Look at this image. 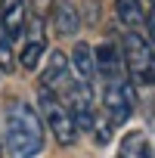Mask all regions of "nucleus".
<instances>
[{
    "instance_id": "1",
    "label": "nucleus",
    "mask_w": 155,
    "mask_h": 158,
    "mask_svg": "<svg viewBox=\"0 0 155 158\" xmlns=\"http://www.w3.org/2000/svg\"><path fill=\"white\" fill-rule=\"evenodd\" d=\"M3 143H6V152L13 158H34L44 149V118L31 102L13 99L6 106Z\"/></svg>"
},
{
    "instance_id": "2",
    "label": "nucleus",
    "mask_w": 155,
    "mask_h": 158,
    "mask_svg": "<svg viewBox=\"0 0 155 158\" xmlns=\"http://www.w3.org/2000/svg\"><path fill=\"white\" fill-rule=\"evenodd\" d=\"M99 96H103L99 106H103L109 124H112V127H121V124L133 115V102H136L130 71L115 74V77H103V81H99Z\"/></svg>"
},
{
    "instance_id": "3",
    "label": "nucleus",
    "mask_w": 155,
    "mask_h": 158,
    "mask_svg": "<svg viewBox=\"0 0 155 158\" xmlns=\"http://www.w3.org/2000/svg\"><path fill=\"white\" fill-rule=\"evenodd\" d=\"M37 112H40V118H44V127H50V133L56 136L59 146H74V143H78L81 127H78L71 109H68L62 99H56L50 90H44V87L37 90Z\"/></svg>"
},
{
    "instance_id": "4",
    "label": "nucleus",
    "mask_w": 155,
    "mask_h": 158,
    "mask_svg": "<svg viewBox=\"0 0 155 158\" xmlns=\"http://www.w3.org/2000/svg\"><path fill=\"white\" fill-rule=\"evenodd\" d=\"M121 53H124V65L133 77V84H155V44L146 34H133L124 31L121 37Z\"/></svg>"
},
{
    "instance_id": "5",
    "label": "nucleus",
    "mask_w": 155,
    "mask_h": 158,
    "mask_svg": "<svg viewBox=\"0 0 155 158\" xmlns=\"http://www.w3.org/2000/svg\"><path fill=\"white\" fill-rule=\"evenodd\" d=\"M47 53V34H44V19L31 16L28 25H25V34H22V53H19V62L22 68H37L40 56Z\"/></svg>"
},
{
    "instance_id": "6",
    "label": "nucleus",
    "mask_w": 155,
    "mask_h": 158,
    "mask_svg": "<svg viewBox=\"0 0 155 158\" xmlns=\"http://www.w3.org/2000/svg\"><path fill=\"white\" fill-rule=\"evenodd\" d=\"M0 16H3V25L13 34V40L22 37L25 25L31 19V0H3V3H0Z\"/></svg>"
},
{
    "instance_id": "7",
    "label": "nucleus",
    "mask_w": 155,
    "mask_h": 158,
    "mask_svg": "<svg viewBox=\"0 0 155 158\" xmlns=\"http://www.w3.org/2000/svg\"><path fill=\"white\" fill-rule=\"evenodd\" d=\"M68 62H71V71H74V77L81 81L84 87H93L96 90V59H93V50L87 47V44H78L74 50H71V56H68Z\"/></svg>"
},
{
    "instance_id": "8",
    "label": "nucleus",
    "mask_w": 155,
    "mask_h": 158,
    "mask_svg": "<svg viewBox=\"0 0 155 158\" xmlns=\"http://www.w3.org/2000/svg\"><path fill=\"white\" fill-rule=\"evenodd\" d=\"M115 16H118V22H121V28H124V31L146 34L149 13L143 10L140 0H115Z\"/></svg>"
},
{
    "instance_id": "9",
    "label": "nucleus",
    "mask_w": 155,
    "mask_h": 158,
    "mask_svg": "<svg viewBox=\"0 0 155 158\" xmlns=\"http://www.w3.org/2000/svg\"><path fill=\"white\" fill-rule=\"evenodd\" d=\"M118 158H155V143H152L143 130H130V133L121 139Z\"/></svg>"
},
{
    "instance_id": "10",
    "label": "nucleus",
    "mask_w": 155,
    "mask_h": 158,
    "mask_svg": "<svg viewBox=\"0 0 155 158\" xmlns=\"http://www.w3.org/2000/svg\"><path fill=\"white\" fill-rule=\"evenodd\" d=\"M56 31L59 34H74L78 31V25H81V19H78V10L68 3V0H59L56 3Z\"/></svg>"
},
{
    "instance_id": "11",
    "label": "nucleus",
    "mask_w": 155,
    "mask_h": 158,
    "mask_svg": "<svg viewBox=\"0 0 155 158\" xmlns=\"http://www.w3.org/2000/svg\"><path fill=\"white\" fill-rule=\"evenodd\" d=\"M16 65V50H13V34L3 25V16H0V68L10 71Z\"/></svg>"
},
{
    "instance_id": "12",
    "label": "nucleus",
    "mask_w": 155,
    "mask_h": 158,
    "mask_svg": "<svg viewBox=\"0 0 155 158\" xmlns=\"http://www.w3.org/2000/svg\"><path fill=\"white\" fill-rule=\"evenodd\" d=\"M146 34H149V40L155 44V6L149 10V25H146Z\"/></svg>"
}]
</instances>
